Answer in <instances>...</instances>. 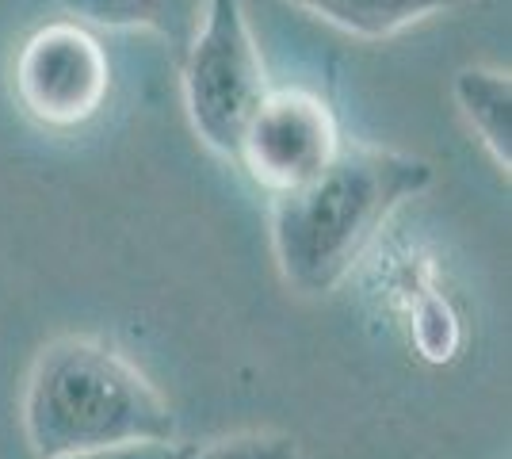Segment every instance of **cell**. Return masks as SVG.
Segmentation results:
<instances>
[{"mask_svg":"<svg viewBox=\"0 0 512 459\" xmlns=\"http://www.w3.org/2000/svg\"><path fill=\"white\" fill-rule=\"evenodd\" d=\"M428 184L432 165L417 153L341 146L310 184L276 196L272 249L283 280L302 295H329L383 222Z\"/></svg>","mask_w":512,"mask_h":459,"instance_id":"6da1fadb","label":"cell"},{"mask_svg":"<svg viewBox=\"0 0 512 459\" xmlns=\"http://www.w3.org/2000/svg\"><path fill=\"white\" fill-rule=\"evenodd\" d=\"M23 433L39 459L176 440V414L138 364L100 337H54L23 387Z\"/></svg>","mask_w":512,"mask_h":459,"instance_id":"7a4b0ae2","label":"cell"},{"mask_svg":"<svg viewBox=\"0 0 512 459\" xmlns=\"http://www.w3.org/2000/svg\"><path fill=\"white\" fill-rule=\"evenodd\" d=\"M180 66L195 134L211 150L237 157L241 134L268 96L264 62L241 0H207L203 23Z\"/></svg>","mask_w":512,"mask_h":459,"instance_id":"3957f363","label":"cell"},{"mask_svg":"<svg viewBox=\"0 0 512 459\" xmlns=\"http://www.w3.org/2000/svg\"><path fill=\"white\" fill-rule=\"evenodd\" d=\"M111 62L104 43L77 20H50L27 35L16 58V96L23 111L54 131L88 123L104 108Z\"/></svg>","mask_w":512,"mask_h":459,"instance_id":"277c9868","label":"cell"},{"mask_svg":"<svg viewBox=\"0 0 512 459\" xmlns=\"http://www.w3.org/2000/svg\"><path fill=\"white\" fill-rule=\"evenodd\" d=\"M337 153L341 131L329 104L314 92L283 88L264 96V104L241 134L234 161L260 188L283 196L310 184Z\"/></svg>","mask_w":512,"mask_h":459,"instance_id":"5b68a950","label":"cell"},{"mask_svg":"<svg viewBox=\"0 0 512 459\" xmlns=\"http://www.w3.org/2000/svg\"><path fill=\"white\" fill-rule=\"evenodd\" d=\"M77 23H96L107 31H157L172 54L184 62L195 31H199V0H62Z\"/></svg>","mask_w":512,"mask_h":459,"instance_id":"8992f818","label":"cell"},{"mask_svg":"<svg viewBox=\"0 0 512 459\" xmlns=\"http://www.w3.org/2000/svg\"><path fill=\"white\" fill-rule=\"evenodd\" d=\"M451 96L467 127L490 150L497 169L512 165V81L509 73L486 66H463L451 81Z\"/></svg>","mask_w":512,"mask_h":459,"instance_id":"52a82bcc","label":"cell"},{"mask_svg":"<svg viewBox=\"0 0 512 459\" xmlns=\"http://www.w3.org/2000/svg\"><path fill=\"white\" fill-rule=\"evenodd\" d=\"M318 20L341 27L356 39H390L413 23H425L440 12L455 8L459 0H287Z\"/></svg>","mask_w":512,"mask_h":459,"instance_id":"ba28073f","label":"cell"},{"mask_svg":"<svg viewBox=\"0 0 512 459\" xmlns=\"http://www.w3.org/2000/svg\"><path fill=\"white\" fill-rule=\"evenodd\" d=\"M413 341H417L421 356L432 360V364H444V360L455 356L459 341H463V329H459V318L448 306V299L428 295V299L417 303V310H413Z\"/></svg>","mask_w":512,"mask_h":459,"instance_id":"9c48e42d","label":"cell"},{"mask_svg":"<svg viewBox=\"0 0 512 459\" xmlns=\"http://www.w3.org/2000/svg\"><path fill=\"white\" fill-rule=\"evenodd\" d=\"M188 459H302L299 440L279 429H249L195 448Z\"/></svg>","mask_w":512,"mask_h":459,"instance_id":"30bf717a","label":"cell"},{"mask_svg":"<svg viewBox=\"0 0 512 459\" xmlns=\"http://www.w3.org/2000/svg\"><path fill=\"white\" fill-rule=\"evenodd\" d=\"M195 444L184 440H165V444H130V448H107V452H85V456H62V459H188Z\"/></svg>","mask_w":512,"mask_h":459,"instance_id":"8fae6325","label":"cell"}]
</instances>
